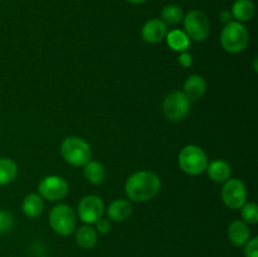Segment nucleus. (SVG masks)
Segmentation results:
<instances>
[{
    "label": "nucleus",
    "instance_id": "20",
    "mask_svg": "<svg viewBox=\"0 0 258 257\" xmlns=\"http://www.w3.org/2000/svg\"><path fill=\"white\" fill-rule=\"evenodd\" d=\"M83 175L93 185H100L103 183L106 176L105 166L100 161L90 160L83 166Z\"/></svg>",
    "mask_w": 258,
    "mask_h": 257
},
{
    "label": "nucleus",
    "instance_id": "26",
    "mask_svg": "<svg viewBox=\"0 0 258 257\" xmlns=\"http://www.w3.org/2000/svg\"><path fill=\"white\" fill-rule=\"evenodd\" d=\"M96 231H97V233H101V234H107L108 232L111 231V221L107 218H100L97 222H96Z\"/></svg>",
    "mask_w": 258,
    "mask_h": 257
},
{
    "label": "nucleus",
    "instance_id": "13",
    "mask_svg": "<svg viewBox=\"0 0 258 257\" xmlns=\"http://www.w3.org/2000/svg\"><path fill=\"white\" fill-rule=\"evenodd\" d=\"M184 91L186 97L190 101H197L206 95L207 91V81L199 75H191L186 78L184 82Z\"/></svg>",
    "mask_w": 258,
    "mask_h": 257
},
{
    "label": "nucleus",
    "instance_id": "10",
    "mask_svg": "<svg viewBox=\"0 0 258 257\" xmlns=\"http://www.w3.org/2000/svg\"><path fill=\"white\" fill-rule=\"evenodd\" d=\"M105 212V204L102 199L95 194L83 197L78 203L77 216L85 224H95L100 218H102Z\"/></svg>",
    "mask_w": 258,
    "mask_h": 257
},
{
    "label": "nucleus",
    "instance_id": "15",
    "mask_svg": "<svg viewBox=\"0 0 258 257\" xmlns=\"http://www.w3.org/2000/svg\"><path fill=\"white\" fill-rule=\"evenodd\" d=\"M133 213V204L127 199H116L108 206L107 217L110 221L123 222Z\"/></svg>",
    "mask_w": 258,
    "mask_h": 257
},
{
    "label": "nucleus",
    "instance_id": "9",
    "mask_svg": "<svg viewBox=\"0 0 258 257\" xmlns=\"http://www.w3.org/2000/svg\"><path fill=\"white\" fill-rule=\"evenodd\" d=\"M224 206L231 209H239L247 202V189L241 179H231L224 181L221 190Z\"/></svg>",
    "mask_w": 258,
    "mask_h": 257
},
{
    "label": "nucleus",
    "instance_id": "12",
    "mask_svg": "<svg viewBox=\"0 0 258 257\" xmlns=\"http://www.w3.org/2000/svg\"><path fill=\"white\" fill-rule=\"evenodd\" d=\"M228 239L234 247H243L251 238V231H249V224L246 222L237 219L233 221L228 226Z\"/></svg>",
    "mask_w": 258,
    "mask_h": 257
},
{
    "label": "nucleus",
    "instance_id": "5",
    "mask_svg": "<svg viewBox=\"0 0 258 257\" xmlns=\"http://www.w3.org/2000/svg\"><path fill=\"white\" fill-rule=\"evenodd\" d=\"M49 226L58 236L67 237L75 233L77 227V214L68 204H57L49 212Z\"/></svg>",
    "mask_w": 258,
    "mask_h": 257
},
{
    "label": "nucleus",
    "instance_id": "18",
    "mask_svg": "<svg viewBox=\"0 0 258 257\" xmlns=\"http://www.w3.org/2000/svg\"><path fill=\"white\" fill-rule=\"evenodd\" d=\"M23 213L29 218H37L44 212V199L37 193H30L23 199Z\"/></svg>",
    "mask_w": 258,
    "mask_h": 257
},
{
    "label": "nucleus",
    "instance_id": "16",
    "mask_svg": "<svg viewBox=\"0 0 258 257\" xmlns=\"http://www.w3.org/2000/svg\"><path fill=\"white\" fill-rule=\"evenodd\" d=\"M75 238L81 248L91 249L97 244L98 233L91 224H85L75 231Z\"/></svg>",
    "mask_w": 258,
    "mask_h": 257
},
{
    "label": "nucleus",
    "instance_id": "14",
    "mask_svg": "<svg viewBox=\"0 0 258 257\" xmlns=\"http://www.w3.org/2000/svg\"><path fill=\"white\" fill-rule=\"evenodd\" d=\"M206 171L208 173L209 179L214 183H224V181L231 178L232 174L231 165L226 160H222V159L208 163Z\"/></svg>",
    "mask_w": 258,
    "mask_h": 257
},
{
    "label": "nucleus",
    "instance_id": "3",
    "mask_svg": "<svg viewBox=\"0 0 258 257\" xmlns=\"http://www.w3.org/2000/svg\"><path fill=\"white\" fill-rule=\"evenodd\" d=\"M249 43V33L242 23L232 20L224 24L221 33V44L226 52L237 54L243 52Z\"/></svg>",
    "mask_w": 258,
    "mask_h": 257
},
{
    "label": "nucleus",
    "instance_id": "6",
    "mask_svg": "<svg viewBox=\"0 0 258 257\" xmlns=\"http://www.w3.org/2000/svg\"><path fill=\"white\" fill-rule=\"evenodd\" d=\"M183 25L185 34L194 42H203L211 33V23L206 13L198 9H193L184 14Z\"/></svg>",
    "mask_w": 258,
    "mask_h": 257
},
{
    "label": "nucleus",
    "instance_id": "17",
    "mask_svg": "<svg viewBox=\"0 0 258 257\" xmlns=\"http://www.w3.org/2000/svg\"><path fill=\"white\" fill-rule=\"evenodd\" d=\"M256 13V8L252 0H236L232 5L231 14L236 22L244 23L253 18Z\"/></svg>",
    "mask_w": 258,
    "mask_h": 257
},
{
    "label": "nucleus",
    "instance_id": "31",
    "mask_svg": "<svg viewBox=\"0 0 258 257\" xmlns=\"http://www.w3.org/2000/svg\"><path fill=\"white\" fill-rule=\"evenodd\" d=\"M0 2H3V0H0Z\"/></svg>",
    "mask_w": 258,
    "mask_h": 257
},
{
    "label": "nucleus",
    "instance_id": "21",
    "mask_svg": "<svg viewBox=\"0 0 258 257\" xmlns=\"http://www.w3.org/2000/svg\"><path fill=\"white\" fill-rule=\"evenodd\" d=\"M18 176V165L9 158H0V186L13 183Z\"/></svg>",
    "mask_w": 258,
    "mask_h": 257
},
{
    "label": "nucleus",
    "instance_id": "8",
    "mask_svg": "<svg viewBox=\"0 0 258 257\" xmlns=\"http://www.w3.org/2000/svg\"><path fill=\"white\" fill-rule=\"evenodd\" d=\"M70 191L67 180L60 175H48L40 180L38 194L49 202L62 201Z\"/></svg>",
    "mask_w": 258,
    "mask_h": 257
},
{
    "label": "nucleus",
    "instance_id": "7",
    "mask_svg": "<svg viewBox=\"0 0 258 257\" xmlns=\"http://www.w3.org/2000/svg\"><path fill=\"white\" fill-rule=\"evenodd\" d=\"M190 111V100L183 91H173L163 101V112L170 121H180Z\"/></svg>",
    "mask_w": 258,
    "mask_h": 257
},
{
    "label": "nucleus",
    "instance_id": "22",
    "mask_svg": "<svg viewBox=\"0 0 258 257\" xmlns=\"http://www.w3.org/2000/svg\"><path fill=\"white\" fill-rule=\"evenodd\" d=\"M184 12L180 7L174 4L165 5L161 10V20L166 25H178L179 23L183 22Z\"/></svg>",
    "mask_w": 258,
    "mask_h": 257
},
{
    "label": "nucleus",
    "instance_id": "2",
    "mask_svg": "<svg viewBox=\"0 0 258 257\" xmlns=\"http://www.w3.org/2000/svg\"><path fill=\"white\" fill-rule=\"evenodd\" d=\"M60 154L70 165L83 168L92 158V149L80 136H68L60 144Z\"/></svg>",
    "mask_w": 258,
    "mask_h": 257
},
{
    "label": "nucleus",
    "instance_id": "27",
    "mask_svg": "<svg viewBox=\"0 0 258 257\" xmlns=\"http://www.w3.org/2000/svg\"><path fill=\"white\" fill-rule=\"evenodd\" d=\"M178 62L181 67H185V68L190 67V66L193 65V55H191L190 53H188V50H185V52H180V54H179L178 57Z\"/></svg>",
    "mask_w": 258,
    "mask_h": 257
},
{
    "label": "nucleus",
    "instance_id": "11",
    "mask_svg": "<svg viewBox=\"0 0 258 257\" xmlns=\"http://www.w3.org/2000/svg\"><path fill=\"white\" fill-rule=\"evenodd\" d=\"M166 33H168V25L158 18L148 20L141 28V38L144 42L150 44H156L165 39Z\"/></svg>",
    "mask_w": 258,
    "mask_h": 257
},
{
    "label": "nucleus",
    "instance_id": "1",
    "mask_svg": "<svg viewBox=\"0 0 258 257\" xmlns=\"http://www.w3.org/2000/svg\"><path fill=\"white\" fill-rule=\"evenodd\" d=\"M161 190V180L154 171L140 170L127 178L125 193L130 202L145 203L155 198Z\"/></svg>",
    "mask_w": 258,
    "mask_h": 257
},
{
    "label": "nucleus",
    "instance_id": "30",
    "mask_svg": "<svg viewBox=\"0 0 258 257\" xmlns=\"http://www.w3.org/2000/svg\"><path fill=\"white\" fill-rule=\"evenodd\" d=\"M42 257H47V256H42Z\"/></svg>",
    "mask_w": 258,
    "mask_h": 257
},
{
    "label": "nucleus",
    "instance_id": "4",
    "mask_svg": "<svg viewBox=\"0 0 258 257\" xmlns=\"http://www.w3.org/2000/svg\"><path fill=\"white\" fill-rule=\"evenodd\" d=\"M179 168L188 175H201L204 173L208 165L207 154L201 146L198 145H185L178 155Z\"/></svg>",
    "mask_w": 258,
    "mask_h": 257
},
{
    "label": "nucleus",
    "instance_id": "29",
    "mask_svg": "<svg viewBox=\"0 0 258 257\" xmlns=\"http://www.w3.org/2000/svg\"><path fill=\"white\" fill-rule=\"evenodd\" d=\"M128 3H131V4H144V3H146L148 0H127Z\"/></svg>",
    "mask_w": 258,
    "mask_h": 257
},
{
    "label": "nucleus",
    "instance_id": "24",
    "mask_svg": "<svg viewBox=\"0 0 258 257\" xmlns=\"http://www.w3.org/2000/svg\"><path fill=\"white\" fill-rule=\"evenodd\" d=\"M14 224V218L12 213L5 209H0V234L8 233L13 228Z\"/></svg>",
    "mask_w": 258,
    "mask_h": 257
},
{
    "label": "nucleus",
    "instance_id": "28",
    "mask_svg": "<svg viewBox=\"0 0 258 257\" xmlns=\"http://www.w3.org/2000/svg\"><path fill=\"white\" fill-rule=\"evenodd\" d=\"M232 19H233V17H232L231 12H228V10H223V12H221V14H219V20H221L223 24L232 22Z\"/></svg>",
    "mask_w": 258,
    "mask_h": 257
},
{
    "label": "nucleus",
    "instance_id": "19",
    "mask_svg": "<svg viewBox=\"0 0 258 257\" xmlns=\"http://www.w3.org/2000/svg\"><path fill=\"white\" fill-rule=\"evenodd\" d=\"M165 39L169 48L173 49L174 52H185V50H188L189 45H190V39L185 34V32L181 29H173L168 32Z\"/></svg>",
    "mask_w": 258,
    "mask_h": 257
},
{
    "label": "nucleus",
    "instance_id": "23",
    "mask_svg": "<svg viewBox=\"0 0 258 257\" xmlns=\"http://www.w3.org/2000/svg\"><path fill=\"white\" fill-rule=\"evenodd\" d=\"M242 221L247 224H257L258 223V206L253 202H246L241 207Z\"/></svg>",
    "mask_w": 258,
    "mask_h": 257
},
{
    "label": "nucleus",
    "instance_id": "25",
    "mask_svg": "<svg viewBox=\"0 0 258 257\" xmlns=\"http://www.w3.org/2000/svg\"><path fill=\"white\" fill-rule=\"evenodd\" d=\"M244 257H258V237L249 238L243 246Z\"/></svg>",
    "mask_w": 258,
    "mask_h": 257
}]
</instances>
